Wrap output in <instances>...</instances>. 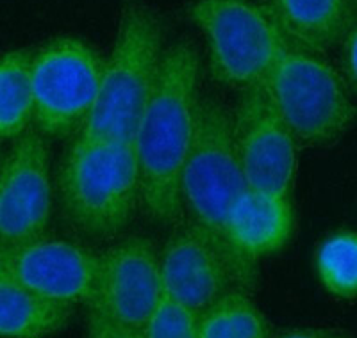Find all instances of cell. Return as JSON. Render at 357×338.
<instances>
[{"mask_svg":"<svg viewBox=\"0 0 357 338\" xmlns=\"http://www.w3.org/2000/svg\"><path fill=\"white\" fill-rule=\"evenodd\" d=\"M341 43H343V70L347 81L357 93V11Z\"/></svg>","mask_w":357,"mask_h":338,"instance_id":"obj_21","label":"cell"},{"mask_svg":"<svg viewBox=\"0 0 357 338\" xmlns=\"http://www.w3.org/2000/svg\"><path fill=\"white\" fill-rule=\"evenodd\" d=\"M295 228L291 198L245 189L229 219V239L245 262L277 255L288 246Z\"/></svg>","mask_w":357,"mask_h":338,"instance_id":"obj_13","label":"cell"},{"mask_svg":"<svg viewBox=\"0 0 357 338\" xmlns=\"http://www.w3.org/2000/svg\"><path fill=\"white\" fill-rule=\"evenodd\" d=\"M286 125L302 146H329L356 120V105L343 77L325 59L284 33L263 82Z\"/></svg>","mask_w":357,"mask_h":338,"instance_id":"obj_5","label":"cell"},{"mask_svg":"<svg viewBox=\"0 0 357 338\" xmlns=\"http://www.w3.org/2000/svg\"><path fill=\"white\" fill-rule=\"evenodd\" d=\"M270 6L291 40L320 54L343 41L357 11L354 0H272Z\"/></svg>","mask_w":357,"mask_h":338,"instance_id":"obj_14","label":"cell"},{"mask_svg":"<svg viewBox=\"0 0 357 338\" xmlns=\"http://www.w3.org/2000/svg\"><path fill=\"white\" fill-rule=\"evenodd\" d=\"M50 216L49 150L41 134L27 130L0 159V246L45 237Z\"/></svg>","mask_w":357,"mask_h":338,"instance_id":"obj_10","label":"cell"},{"mask_svg":"<svg viewBox=\"0 0 357 338\" xmlns=\"http://www.w3.org/2000/svg\"><path fill=\"white\" fill-rule=\"evenodd\" d=\"M65 218L88 237H116L130 225L139 203L138 164L130 143L79 139L57 171Z\"/></svg>","mask_w":357,"mask_h":338,"instance_id":"obj_3","label":"cell"},{"mask_svg":"<svg viewBox=\"0 0 357 338\" xmlns=\"http://www.w3.org/2000/svg\"><path fill=\"white\" fill-rule=\"evenodd\" d=\"M0 159H2V155H0Z\"/></svg>","mask_w":357,"mask_h":338,"instance_id":"obj_24","label":"cell"},{"mask_svg":"<svg viewBox=\"0 0 357 338\" xmlns=\"http://www.w3.org/2000/svg\"><path fill=\"white\" fill-rule=\"evenodd\" d=\"M29 50L0 56V143L15 141L33 123V86Z\"/></svg>","mask_w":357,"mask_h":338,"instance_id":"obj_16","label":"cell"},{"mask_svg":"<svg viewBox=\"0 0 357 338\" xmlns=\"http://www.w3.org/2000/svg\"><path fill=\"white\" fill-rule=\"evenodd\" d=\"M199 338H270V326L248 292L231 289L199 315Z\"/></svg>","mask_w":357,"mask_h":338,"instance_id":"obj_17","label":"cell"},{"mask_svg":"<svg viewBox=\"0 0 357 338\" xmlns=\"http://www.w3.org/2000/svg\"><path fill=\"white\" fill-rule=\"evenodd\" d=\"M100 54L79 38H54L33 54V123L47 137L77 136L100 88Z\"/></svg>","mask_w":357,"mask_h":338,"instance_id":"obj_7","label":"cell"},{"mask_svg":"<svg viewBox=\"0 0 357 338\" xmlns=\"http://www.w3.org/2000/svg\"><path fill=\"white\" fill-rule=\"evenodd\" d=\"M245 189L232 146L231 111L216 98L199 97L193 143L181 175L183 219L215 246L236 287L250 294L256 285V266L245 262L229 239L231 212Z\"/></svg>","mask_w":357,"mask_h":338,"instance_id":"obj_2","label":"cell"},{"mask_svg":"<svg viewBox=\"0 0 357 338\" xmlns=\"http://www.w3.org/2000/svg\"><path fill=\"white\" fill-rule=\"evenodd\" d=\"M320 283L341 299L357 298V232H336L320 244L314 257Z\"/></svg>","mask_w":357,"mask_h":338,"instance_id":"obj_18","label":"cell"},{"mask_svg":"<svg viewBox=\"0 0 357 338\" xmlns=\"http://www.w3.org/2000/svg\"><path fill=\"white\" fill-rule=\"evenodd\" d=\"M188 18L207 43L209 70L236 91L261 86L272 70L284 31L261 0H193Z\"/></svg>","mask_w":357,"mask_h":338,"instance_id":"obj_6","label":"cell"},{"mask_svg":"<svg viewBox=\"0 0 357 338\" xmlns=\"http://www.w3.org/2000/svg\"><path fill=\"white\" fill-rule=\"evenodd\" d=\"M73 306L49 301L0 278V338H47L68 326Z\"/></svg>","mask_w":357,"mask_h":338,"instance_id":"obj_15","label":"cell"},{"mask_svg":"<svg viewBox=\"0 0 357 338\" xmlns=\"http://www.w3.org/2000/svg\"><path fill=\"white\" fill-rule=\"evenodd\" d=\"M98 258L65 239L41 237L0 246V278L61 305H89L97 289Z\"/></svg>","mask_w":357,"mask_h":338,"instance_id":"obj_9","label":"cell"},{"mask_svg":"<svg viewBox=\"0 0 357 338\" xmlns=\"http://www.w3.org/2000/svg\"><path fill=\"white\" fill-rule=\"evenodd\" d=\"M165 54L159 17L143 4L130 2L118 25L113 52L104 63L93 109L77 132L79 139L130 143L151 98Z\"/></svg>","mask_w":357,"mask_h":338,"instance_id":"obj_4","label":"cell"},{"mask_svg":"<svg viewBox=\"0 0 357 338\" xmlns=\"http://www.w3.org/2000/svg\"><path fill=\"white\" fill-rule=\"evenodd\" d=\"M143 338H199V314L162 294L161 301L142 328Z\"/></svg>","mask_w":357,"mask_h":338,"instance_id":"obj_19","label":"cell"},{"mask_svg":"<svg viewBox=\"0 0 357 338\" xmlns=\"http://www.w3.org/2000/svg\"><path fill=\"white\" fill-rule=\"evenodd\" d=\"M277 338H347L345 335L329 330H293L279 335Z\"/></svg>","mask_w":357,"mask_h":338,"instance_id":"obj_22","label":"cell"},{"mask_svg":"<svg viewBox=\"0 0 357 338\" xmlns=\"http://www.w3.org/2000/svg\"><path fill=\"white\" fill-rule=\"evenodd\" d=\"M165 294L202 314L231 289H238L220 251L193 226L181 221L159 251Z\"/></svg>","mask_w":357,"mask_h":338,"instance_id":"obj_12","label":"cell"},{"mask_svg":"<svg viewBox=\"0 0 357 338\" xmlns=\"http://www.w3.org/2000/svg\"><path fill=\"white\" fill-rule=\"evenodd\" d=\"M97 258V289L91 303L114 321L142 330L165 294L154 242L130 235L100 251Z\"/></svg>","mask_w":357,"mask_h":338,"instance_id":"obj_11","label":"cell"},{"mask_svg":"<svg viewBox=\"0 0 357 338\" xmlns=\"http://www.w3.org/2000/svg\"><path fill=\"white\" fill-rule=\"evenodd\" d=\"M231 134L247 189L291 198L298 143L263 84L240 91Z\"/></svg>","mask_w":357,"mask_h":338,"instance_id":"obj_8","label":"cell"},{"mask_svg":"<svg viewBox=\"0 0 357 338\" xmlns=\"http://www.w3.org/2000/svg\"><path fill=\"white\" fill-rule=\"evenodd\" d=\"M86 306H88V338H143L142 330L114 321L93 303Z\"/></svg>","mask_w":357,"mask_h":338,"instance_id":"obj_20","label":"cell"},{"mask_svg":"<svg viewBox=\"0 0 357 338\" xmlns=\"http://www.w3.org/2000/svg\"><path fill=\"white\" fill-rule=\"evenodd\" d=\"M354 2H356V8H357V0H354Z\"/></svg>","mask_w":357,"mask_h":338,"instance_id":"obj_23","label":"cell"},{"mask_svg":"<svg viewBox=\"0 0 357 338\" xmlns=\"http://www.w3.org/2000/svg\"><path fill=\"white\" fill-rule=\"evenodd\" d=\"M200 57L195 45L177 40L162 54L152 95L134 134L139 203L158 225L183 221L181 175L195 134Z\"/></svg>","mask_w":357,"mask_h":338,"instance_id":"obj_1","label":"cell"}]
</instances>
